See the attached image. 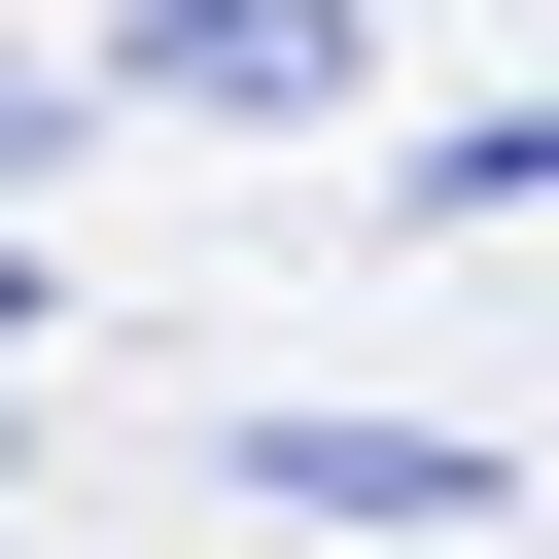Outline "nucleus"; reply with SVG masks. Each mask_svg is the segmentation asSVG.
I'll use <instances>...</instances> for the list:
<instances>
[{"mask_svg": "<svg viewBox=\"0 0 559 559\" xmlns=\"http://www.w3.org/2000/svg\"><path fill=\"white\" fill-rule=\"evenodd\" d=\"M349 70H384L349 0H140V35H105V105H140V140H314Z\"/></svg>", "mask_w": 559, "mask_h": 559, "instance_id": "f257e3e1", "label": "nucleus"}, {"mask_svg": "<svg viewBox=\"0 0 559 559\" xmlns=\"http://www.w3.org/2000/svg\"><path fill=\"white\" fill-rule=\"evenodd\" d=\"M245 524H524L489 419H245Z\"/></svg>", "mask_w": 559, "mask_h": 559, "instance_id": "f03ea898", "label": "nucleus"}, {"mask_svg": "<svg viewBox=\"0 0 559 559\" xmlns=\"http://www.w3.org/2000/svg\"><path fill=\"white\" fill-rule=\"evenodd\" d=\"M419 210H559V105H454V140H419Z\"/></svg>", "mask_w": 559, "mask_h": 559, "instance_id": "7ed1b4c3", "label": "nucleus"}, {"mask_svg": "<svg viewBox=\"0 0 559 559\" xmlns=\"http://www.w3.org/2000/svg\"><path fill=\"white\" fill-rule=\"evenodd\" d=\"M70 140H105V70H0V175H70Z\"/></svg>", "mask_w": 559, "mask_h": 559, "instance_id": "20e7f679", "label": "nucleus"}, {"mask_svg": "<svg viewBox=\"0 0 559 559\" xmlns=\"http://www.w3.org/2000/svg\"><path fill=\"white\" fill-rule=\"evenodd\" d=\"M0 349H35V245H0Z\"/></svg>", "mask_w": 559, "mask_h": 559, "instance_id": "39448f33", "label": "nucleus"}]
</instances>
